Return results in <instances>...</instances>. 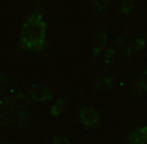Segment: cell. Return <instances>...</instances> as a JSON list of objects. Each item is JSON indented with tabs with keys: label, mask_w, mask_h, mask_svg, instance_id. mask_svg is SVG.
Wrapping results in <instances>:
<instances>
[{
	"label": "cell",
	"mask_w": 147,
	"mask_h": 144,
	"mask_svg": "<svg viewBox=\"0 0 147 144\" xmlns=\"http://www.w3.org/2000/svg\"><path fill=\"white\" fill-rule=\"evenodd\" d=\"M132 9H134V0H121L119 12L122 15H128Z\"/></svg>",
	"instance_id": "13"
},
{
	"label": "cell",
	"mask_w": 147,
	"mask_h": 144,
	"mask_svg": "<svg viewBox=\"0 0 147 144\" xmlns=\"http://www.w3.org/2000/svg\"><path fill=\"white\" fill-rule=\"evenodd\" d=\"M113 81H115L113 75H103L100 78H97V81L94 82V90L97 93H107L109 90H112Z\"/></svg>",
	"instance_id": "9"
},
{
	"label": "cell",
	"mask_w": 147,
	"mask_h": 144,
	"mask_svg": "<svg viewBox=\"0 0 147 144\" xmlns=\"http://www.w3.org/2000/svg\"><path fill=\"white\" fill-rule=\"evenodd\" d=\"M28 96L31 102L34 103H44L53 99L55 91L50 87H46V85H38V84H34L28 88Z\"/></svg>",
	"instance_id": "4"
},
{
	"label": "cell",
	"mask_w": 147,
	"mask_h": 144,
	"mask_svg": "<svg viewBox=\"0 0 147 144\" xmlns=\"http://www.w3.org/2000/svg\"><path fill=\"white\" fill-rule=\"evenodd\" d=\"M132 90H134V93L138 94V96L147 91V68L141 72V75L137 78V81L134 82Z\"/></svg>",
	"instance_id": "11"
},
{
	"label": "cell",
	"mask_w": 147,
	"mask_h": 144,
	"mask_svg": "<svg viewBox=\"0 0 147 144\" xmlns=\"http://www.w3.org/2000/svg\"><path fill=\"white\" fill-rule=\"evenodd\" d=\"M78 121L82 127L88 128V129L96 128L100 122V113L90 104H82L78 112Z\"/></svg>",
	"instance_id": "3"
},
{
	"label": "cell",
	"mask_w": 147,
	"mask_h": 144,
	"mask_svg": "<svg viewBox=\"0 0 147 144\" xmlns=\"http://www.w3.org/2000/svg\"><path fill=\"white\" fill-rule=\"evenodd\" d=\"M50 144H71L69 138L68 137H62V135H59V137H53Z\"/></svg>",
	"instance_id": "15"
},
{
	"label": "cell",
	"mask_w": 147,
	"mask_h": 144,
	"mask_svg": "<svg viewBox=\"0 0 147 144\" xmlns=\"http://www.w3.org/2000/svg\"><path fill=\"white\" fill-rule=\"evenodd\" d=\"M129 144H147V125L134 129L128 135Z\"/></svg>",
	"instance_id": "10"
},
{
	"label": "cell",
	"mask_w": 147,
	"mask_h": 144,
	"mask_svg": "<svg viewBox=\"0 0 147 144\" xmlns=\"http://www.w3.org/2000/svg\"><path fill=\"white\" fill-rule=\"evenodd\" d=\"M107 47V34L105 31V28L100 25L99 31L96 32V37L93 40L91 44V62L97 61V57L102 55V52Z\"/></svg>",
	"instance_id": "5"
},
{
	"label": "cell",
	"mask_w": 147,
	"mask_h": 144,
	"mask_svg": "<svg viewBox=\"0 0 147 144\" xmlns=\"http://www.w3.org/2000/svg\"><path fill=\"white\" fill-rule=\"evenodd\" d=\"M47 24L44 21V7H37L25 18L18 37L16 49L19 53H43L47 50Z\"/></svg>",
	"instance_id": "1"
},
{
	"label": "cell",
	"mask_w": 147,
	"mask_h": 144,
	"mask_svg": "<svg viewBox=\"0 0 147 144\" xmlns=\"http://www.w3.org/2000/svg\"><path fill=\"white\" fill-rule=\"evenodd\" d=\"M3 144H13V143H3Z\"/></svg>",
	"instance_id": "18"
},
{
	"label": "cell",
	"mask_w": 147,
	"mask_h": 144,
	"mask_svg": "<svg viewBox=\"0 0 147 144\" xmlns=\"http://www.w3.org/2000/svg\"><path fill=\"white\" fill-rule=\"evenodd\" d=\"M146 46V38L144 37H134L132 40H129L122 50V57H128L131 55H136L137 52H140L143 47Z\"/></svg>",
	"instance_id": "8"
},
{
	"label": "cell",
	"mask_w": 147,
	"mask_h": 144,
	"mask_svg": "<svg viewBox=\"0 0 147 144\" xmlns=\"http://www.w3.org/2000/svg\"><path fill=\"white\" fill-rule=\"evenodd\" d=\"M9 81V78L7 77H5L3 74H0V85H5V84Z\"/></svg>",
	"instance_id": "16"
},
{
	"label": "cell",
	"mask_w": 147,
	"mask_h": 144,
	"mask_svg": "<svg viewBox=\"0 0 147 144\" xmlns=\"http://www.w3.org/2000/svg\"><path fill=\"white\" fill-rule=\"evenodd\" d=\"M3 91H5V85H0V94H3Z\"/></svg>",
	"instance_id": "17"
},
{
	"label": "cell",
	"mask_w": 147,
	"mask_h": 144,
	"mask_svg": "<svg viewBox=\"0 0 147 144\" xmlns=\"http://www.w3.org/2000/svg\"><path fill=\"white\" fill-rule=\"evenodd\" d=\"M30 121V115L27 110L12 109V107H2L0 109V124L2 125H13L24 127Z\"/></svg>",
	"instance_id": "2"
},
{
	"label": "cell",
	"mask_w": 147,
	"mask_h": 144,
	"mask_svg": "<svg viewBox=\"0 0 147 144\" xmlns=\"http://www.w3.org/2000/svg\"><path fill=\"white\" fill-rule=\"evenodd\" d=\"M30 103H31L30 96L25 93H19V94H13L10 97L5 99V102L2 103V107H12V109L25 110L30 106Z\"/></svg>",
	"instance_id": "6"
},
{
	"label": "cell",
	"mask_w": 147,
	"mask_h": 144,
	"mask_svg": "<svg viewBox=\"0 0 147 144\" xmlns=\"http://www.w3.org/2000/svg\"><path fill=\"white\" fill-rule=\"evenodd\" d=\"M110 0H91V5H93V10L96 12H103L107 6H109Z\"/></svg>",
	"instance_id": "14"
},
{
	"label": "cell",
	"mask_w": 147,
	"mask_h": 144,
	"mask_svg": "<svg viewBox=\"0 0 147 144\" xmlns=\"http://www.w3.org/2000/svg\"><path fill=\"white\" fill-rule=\"evenodd\" d=\"M68 96H63V97H60L57 99L53 106L50 107V115L52 116H59V115H62V112L65 110V107H66V103H68Z\"/></svg>",
	"instance_id": "12"
},
{
	"label": "cell",
	"mask_w": 147,
	"mask_h": 144,
	"mask_svg": "<svg viewBox=\"0 0 147 144\" xmlns=\"http://www.w3.org/2000/svg\"><path fill=\"white\" fill-rule=\"evenodd\" d=\"M125 35H127V32H122L121 35H118V37L109 44V47L106 49V53H105V63H110L113 61L115 55L119 52V49H122V46H124Z\"/></svg>",
	"instance_id": "7"
}]
</instances>
